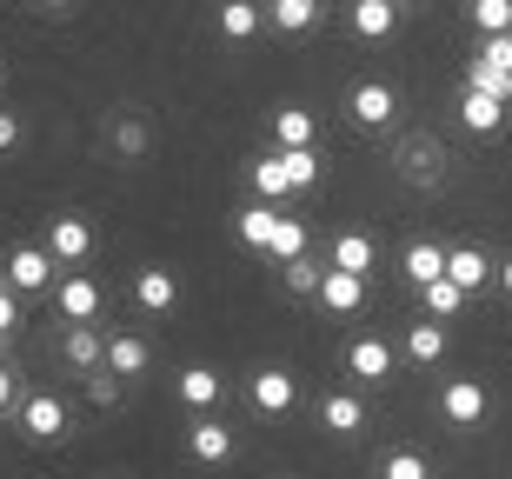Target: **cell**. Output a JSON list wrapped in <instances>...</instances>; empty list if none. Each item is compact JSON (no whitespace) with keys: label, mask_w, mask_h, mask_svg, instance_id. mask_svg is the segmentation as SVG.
I'll return each instance as SVG.
<instances>
[{"label":"cell","mask_w":512,"mask_h":479,"mask_svg":"<svg viewBox=\"0 0 512 479\" xmlns=\"http://www.w3.org/2000/svg\"><path fill=\"white\" fill-rule=\"evenodd\" d=\"M479 60H493V67H512V34H479Z\"/></svg>","instance_id":"cell-35"},{"label":"cell","mask_w":512,"mask_h":479,"mask_svg":"<svg viewBox=\"0 0 512 479\" xmlns=\"http://www.w3.org/2000/svg\"><path fill=\"white\" fill-rule=\"evenodd\" d=\"M266 20L280 34H313L320 27V0H266Z\"/></svg>","instance_id":"cell-18"},{"label":"cell","mask_w":512,"mask_h":479,"mask_svg":"<svg viewBox=\"0 0 512 479\" xmlns=\"http://www.w3.org/2000/svg\"><path fill=\"white\" fill-rule=\"evenodd\" d=\"M499 287H506V293H512V260H506V267H499Z\"/></svg>","instance_id":"cell-39"},{"label":"cell","mask_w":512,"mask_h":479,"mask_svg":"<svg viewBox=\"0 0 512 479\" xmlns=\"http://www.w3.org/2000/svg\"><path fill=\"white\" fill-rule=\"evenodd\" d=\"M266 253H273L280 267H286V260H300V253H306V227H300V220H293V213H280V227H273V247H266Z\"/></svg>","instance_id":"cell-29"},{"label":"cell","mask_w":512,"mask_h":479,"mask_svg":"<svg viewBox=\"0 0 512 479\" xmlns=\"http://www.w3.org/2000/svg\"><path fill=\"white\" fill-rule=\"evenodd\" d=\"M20 433L27 440H60L67 433V400L60 393H27L20 400Z\"/></svg>","instance_id":"cell-2"},{"label":"cell","mask_w":512,"mask_h":479,"mask_svg":"<svg viewBox=\"0 0 512 479\" xmlns=\"http://www.w3.org/2000/svg\"><path fill=\"white\" fill-rule=\"evenodd\" d=\"M7 340H14V333H0V353H7Z\"/></svg>","instance_id":"cell-42"},{"label":"cell","mask_w":512,"mask_h":479,"mask_svg":"<svg viewBox=\"0 0 512 479\" xmlns=\"http://www.w3.org/2000/svg\"><path fill=\"white\" fill-rule=\"evenodd\" d=\"M380 473L386 479H433V466H426V453H406V446H399V453H386Z\"/></svg>","instance_id":"cell-33"},{"label":"cell","mask_w":512,"mask_h":479,"mask_svg":"<svg viewBox=\"0 0 512 479\" xmlns=\"http://www.w3.org/2000/svg\"><path fill=\"white\" fill-rule=\"evenodd\" d=\"M273 227H280V200H253V207H240L233 213V233L247 240V247H273Z\"/></svg>","instance_id":"cell-12"},{"label":"cell","mask_w":512,"mask_h":479,"mask_svg":"<svg viewBox=\"0 0 512 479\" xmlns=\"http://www.w3.org/2000/svg\"><path fill=\"white\" fill-rule=\"evenodd\" d=\"M47 253H54L60 267H80V260L94 253V227H87L80 213H60L54 227H47Z\"/></svg>","instance_id":"cell-3"},{"label":"cell","mask_w":512,"mask_h":479,"mask_svg":"<svg viewBox=\"0 0 512 479\" xmlns=\"http://www.w3.org/2000/svg\"><path fill=\"white\" fill-rule=\"evenodd\" d=\"M40 7H74V0H40Z\"/></svg>","instance_id":"cell-40"},{"label":"cell","mask_w":512,"mask_h":479,"mask_svg":"<svg viewBox=\"0 0 512 479\" xmlns=\"http://www.w3.org/2000/svg\"><path fill=\"white\" fill-rule=\"evenodd\" d=\"M399 273H406L413 287H433L439 273H446V247H433V240H413V247H406V260H399Z\"/></svg>","instance_id":"cell-17"},{"label":"cell","mask_w":512,"mask_h":479,"mask_svg":"<svg viewBox=\"0 0 512 479\" xmlns=\"http://www.w3.org/2000/svg\"><path fill=\"white\" fill-rule=\"evenodd\" d=\"M20 320H27V313H20V293H14V287H0V333H14Z\"/></svg>","instance_id":"cell-36"},{"label":"cell","mask_w":512,"mask_h":479,"mask_svg":"<svg viewBox=\"0 0 512 479\" xmlns=\"http://www.w3.org/2000/svg\"><path fill=\"white\" fill-rule=\"evenodd\" d=\"M466 300H473V293L459 287V280H446V273H439L433 287H419V307L433 313V320H453V313H466Z\"/></svg>","instance_id":"cell-19"},{"label":"cell","mask_w":512,"mask_h":479,"mask_svg":"<svg viewBox=\"0 0 512 479\" xmlns=\"http://www.w3.org/2000/svg\"><path fill=\"white\" fill-rule=\"evenodd\" d=\"M406 360H413V366H439V360H446V326H439L433 313L406 326Z\"/></svg>","instance_id":"cell-14"},{"label":"cell","mask_w":512,"mask_h":479,"mask_svg":"<svg viewBox=\"0 0 512 479\" xmlns=\"http://www.w3.org/2000/svg\"><path fill=\"white\" fill-rule=\"evenodd\" d=\"M466 87H479V94H493V100H506V107H512V67H493V60L473 54V67H466Z\"/></svg>","instance_id":"cell-27"},{"label":"cell","mask_w":512,"mask_h":479,"mask_svg":"<svg viewBox=\"0 0 512 479\" xmlns=\"http://www.w3.org/2000/svg\"><path fill=\"white\" fill-rule=\"evenodd\" d=\"M7 406H20V380H14V366L0 360V413H7Z\"/></svg>","instance_id":"cell-37"},{"label":"cell","mask_w":512,"mask_h":479,"mask_svg":"<svg viewBox=\"0 0 512 479\" xmlns=\"http://www.w3.org/2000/svg\"><path fill=\"white\" fill-rule=\"evenodd\" d=\"M273 140H280V147H313V114H306V107H280V114H273Z\"/></svg>","instance_id":"cell-28"},{"label":"cell","mask_w":512,"mask_h":479,"mask_svg":"<svg viewBox=\"0 0 512 479\" xmlns=\"http://www.w3.org/2000/svg\"><path fill=\"white\" fill-rule=\"evenodd\" d=\"M260 20H266L260 0H220V34H227V40H253V34H260Z\"/></svg>","instance_id":"cell-20"},{"label":"cell","mask_w":512,"mask_h":479,"mask_svg":"<svg viewBox=\"0 0 512 479\" xmlns=\"http://www.w3.org/2000/svg\"><path fill=\"white\" fill-rule=\"evenodd\" d=\"M473 27L479 34H512V0H473Z\"/></svg>","instance_id":"cell-31"},{"label":"cell","mask_w":512,"mask_h":479,"mask_svg":"<svg viewBox=\"0 0 512 479\" xmlns=\"http://www.w3.org/2000/svg\"><path fill=\"white\" fill-rule=\"evenodd\" d=\"M486 386L479 380H446V393H439V413H446V426H479L486 420Z\"/></svg>","instance_id":"cell-4"},{"label":"cell","mask_w":512,"mask_h":479,"mask_svg":"<svg viewBox=\"0 0 512 479\" xmlns=\"http://www.w3.org/2000/svg\"><path fill=\"white\" fill-rule=\"evenodd\" d=\"M293 400H300L293 373H280V366H260V373H253V406H260V413L280 420V413H293Z\"/></svg>","instance_id":"cell-10"},{"label":"cell","mask_w":512,"mask_h":479,"mask_svg":"<svg viewBox=\"0 0 512 479\" xmlns=\"http://www.w3.org/2000/svg\"><path fill=\"white\" fill-rule=\"evenodd\" d=\"M7 147H20V114L0 107V154H7Z\"/></svg>","instance_id":"cell-38"},{"label":"cell","mask_w":512,"mask_h":479,"mask_svg":"<svg viewBox=\"0 0 512 479\" xmlns=\"http://www.w3.org/2000/svg\"><path fill=\"white\" fill-rule=\"evenodd\" d=\"M133 300L147 313H173L180 307V280H173L167 267H140V280H133Z\"/></svg>","instance_id":"cell-13"},{"label":"cell","mask_w":512,"mask_h":479,"mask_svg":"<svg viewBox=\"0 0 512 479\" xmlns=\"http://www.w3.org/2000/svg\"><path fill=\"white\" fill-rule=\"evenodd\" d=\"M60 280V260L47 247H14L7 253V287L14 293H40V287H54Z\"/></svg>","instance_id":"cell-1"},{"label":"cell","mask_w":512,"mask_h":479,"mask_svg":"<svg viewBox=\"0 0 512 479\" xmlns=\"http://www.w3.org/2000/svg\"><path fill=\"white\" fill-rule=\"evenodd\" d=\"M114 147L140 160V154H147V127H140V120H120V127H114Z\"/></svg>","instance_id":"cell-34"},{"label":"cell","mask_w":512,"mask_h":479,"mask_svg":"<svg viewBox=\"0 0 512 479\" xmlns=\"http://www.w3.org/2000/svg\"><path fill=\"white\" fill-rule=\"evenodd\" d=\"M213 400H220V373H213V366H187V373H180V406L207 413Z\"/></svg>","instance_id":"cell-23"},{"label":"cell","mask_w":512,"mask_h":479,"mask_svg":"<svg viewBox=\"0 0 512 479\" xmlns=\"http://www.w3.org/2000/svg\"><path fill=\"white\" fill-rule=\"evenodd\" d=\"M393 20H399L393 0H353V34H360V40H386V34H393Z\"/></svg>","instance_id":"cell-21"},{"label":"cell","mask_w":512,"mask_h":479,"mask_svg":"<svg viewBox=\"0 0 512 479\" xmlns=\"http://www.w3.org/2000/svg\"><path fill=\"white\" fill-rule=\"evenodd\" d=\"M54 307H60V320H67V326L94 320V313H100V287L87 280V273H67V280H54Z\"/></svg>","instance_id":"cell-6"},{"label":"cell","mask_w":512,"mask_h":479,"mask_svg":"<svg viewBox=\"0 0 512 479\" xmlns=\"http://www.w3.org/2000/svg\"><path fill=\"white\" fill-rule=\"evenodd\" d=\"M60 353H67V366H74V373H100V366H107V340H100V326H94V320L67 326Z\"/></svg>","instance_id":"cell-9"},{"label":"cell","mask_w":512,"mask_h":479,"mask_svg":"<svg viewBox=\"0 0 512 479\" xmlns=\"http://www.w3.org/2000/svg\"><path fill=\"white\" fill-rule=\"evenodd\" d=\"M253 187H260V200H286V193H293L286 154H260V160H253Z\"/></svg>","instance_id":"cell-24"},{"label":"cell","mask_w":512,"mask_h":479,"mask_svg":"<svg viewBox=\"0 0 512 479\" xmlns=\"http://www.w3.org/2000/svg\"><path fill=\"white\" fill-rule=\"evenodd\" d=\"M446 280H459L466 293H479L486 280H493V260L479 247H446Z\"/></svg>","instance_id":"cell-16"},{"label":"cell","mask_w":512,"mask_h":479,"mask_svg":"<svg viewBox=\"0 0 512 479\" xmlns=\"http://www.w3.org/2000/svg\"><path fill=\"white\" fill-rule=\"evenodd\" d=\"M320 426H333V433H360V426H366L360 393H326V400H320Z\"/></svg>","instance_id":"cell-22"},{"label":"cell","mask_w":512,"mask_h":479,"mask_svg":"<svg viewBox=\"0 0 512 479\" xmlns=\"http://www.w3.org/2000/svg\"><path fill=\"white\" fill-rule=\"evenodd\" d=\"M393 7H399V14H406V7H419V0H393Z\"/></svg>","instance_id":"cell-41"},{"label":"cell","mask_w":512,"mask_h":479,"mask_svg":"<svg viewBox=\"0 0 512 479\" xmlns=\"http://www.w3.org/2000/svg\"><path fill=\"white\" fill-rule=\"evenodd\" d=\"M373 260H380V253H373V240H366V233H340V240H333V260H326V267L373 273Z\"/></svg>","instance_id":"cell-25"},{"label":"cell","mask_w":512,"mask_h":479,"mask_svg":"<svg viewBox=\"0 0 512 479\" xmlns=\"http://www.w3.org/2000/svg\"><path fill=\"white\" fill-rule=\"evenodd\" d=\"M0 287H7V280H0Z\"/></svg>","instance_id":"cell-43"},{"label":"cell","mask_w":512,"mask_h":479,"mask_svg":"<svg viewBox=\"0 0 512 479\" xmlns=\"http://www.w3.org/2000/svg\"><path fill=\"white\" fill-rule=\"evenodd\" d=\"M346 373H353V380H393V346L386 340H373V333H360V340L346 346Z\"/></svg>","instance_id":"cell-8"},{"label":"cell","mask_w":512,"mask_h":479,"mask_svg":"<svg viewBox=\"0 0 512 479\" xmlns=\"http://www.w3.org/2000/svg\"><path fill=\"white\" fill-rule=\"evenodd\" d=\"M346 107H353V120H360V127H393V107H399V100H393V87H386V80H360Z\"/></svg>","instance_id":"cell-11"},{"label":"cell","mask_w":512,"mask_h":479,"mask_svg":"<svg viewBox=\"0 0 512 479\" xmlns=\"http://www.w3.org/2000/svg\"><path fill=\"white\" fill-rule=\"evenodd\" d=\"M147 340H133V333H120V340H107V366H114L120 380H133V373H147Z\"/></svg>","instance_id":"cell-26"},{"label":"cell","mask_w":512,"mask_h":479,"mask_svg":"<svg viewBox=\"0 0 512 479\" xmlns=\"http://www.w3.org/2000/svg\"><path fill=\"white\" fill-rule=\"evenodd\" d=\"M459 120H466V134H499V120H506V100L479 94V87H466L459 94Z\"/></svg>","instance_id":"cell-15"},{"label":"cell","mask_w":512,"mask_h":479,"mask_svg":"<svg viewBox=\"0 0 512 479\" xmlns=\"http://www.w3.org/2000/svg\"><path fill=\"white\" fill-rule=\"evenodd\" d=\"M280 154H286V173H293V193L320 180V154L313 147H280Z\"/></svg>","instance_id":"cell-32"},{"label":"cell","mask_w":512,"mask_h":479,"mask_svg":"<svg viewBox=\"0 0 512 479\" xmlns=\"http://www.w3.org/2000/svg\"><path fill=\"white\" fill-rule=\"evenodd\" d=\"M320 280H326V267L320 260H286V293H313V300H320Z\"/></svg>","instance_id":"cell-30"},{"label":"cell","mask_w":512,"mask_h":479,"mask_svg":"<svg viewBox=\"0 0 512 479\" xmlns=\"http://www.w3.org/2000/svg\"><path fill=\"white\" fill-rule=\"evenodd\" d=\"M320 307H326V313H340V320H353V313L366 307V273L326 267V280H320Z\"/></svg>","instance_id":"cell-5"},{"label":"cell","mask_w":512,"mask_h":479,"mask_svg":"<svg viewBox=\"0 0 512 479\" xmlns=\"http://www.w3.org/2000/svg\"><path fill=\"white\" fill-rule=\"evenodd\" d=\"M187 453H193V460H207V466L233 460V426L213 420V413H200V420L187 426Z\"/></svg>","instance_id":"cell-7"}]
</instances>
